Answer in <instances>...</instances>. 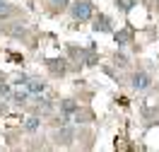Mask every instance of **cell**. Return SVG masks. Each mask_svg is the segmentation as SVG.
Wrapping results in <instances>:
<instances>
[{"mask_svg": "<svg viewBox=\"0 0 159 152\" xmlns=\"http://www.w3.org/2000/svg\"><path fill=\"white\" fill-rule=\"evenodd\" d=\"M65 61H60V65H56V61H48V68H51V72L53 75H63L65 72V65H63Z\"/></svg>", "mask_w": 159, "mask_h": 152, "instance_id": "obj_12", "label": "cell"}, {"mask_svg": "<svg viewBox=\"0 0 159 152\" xmlns=\"http://www.w3.org/2000/svg\"><path fill=\"white\" fill-rule=\"evenodd\" d=\"M113 36H116V44H118L120 48H125L130 41H133V34L130 29H120V31H113Z\"/></svg>", "mask_w": 159, "mask_h": 152, "instance_id": "obj_7", "label": "cell"}, {"mask_svg": "<svg viewBox=\"0 0 159 152\" xmlns=\"http://www.w3.org/2000/svg\"><path fill=\"white\" fill-rule=\"evenodd\" d=\"M12 90H10V85H0V97H10Z\"/></svg>", "mask_w": 159, "mask_h": 152, "instance_id": "obj_14", "label": "cell"}, {"mask_svg": "<svg viewBox=\"0 0 159 152\" xmlns=\"http://www.w3.org/2000/svg\"><path fill=\"white\" fill-rule=\"evenodd\" d=\"M39 128H41V118H36V116H31V118L24 121V131L27 133H36Z\"/></svg>", "mask_w": 159, "mask_h": 152, "instance_id": "obj_9", "label": "cell"}, {"mask_svg": "<svg viewBox=\"0 0 159 152\" xmlns=\"http://www.w3.org/2000/svg\"><path fill=\"white\" fill-rule=\"evenodd\" d=\"M135 5H138V0H116V7H118L120 12H125V15H128Z\"/></svg>", "mask_w": 159, "mask_h": 152, "instance_id": "obj_10", "label": "cell"}, {"mask_svg": "<svg viewBox=\"0 0 159 152\" xmlns=\"http://www.w3.org/2000/svg\"><path fill=\"white\" fill-rule=\"evenodd\" d=\"M70 15H72L75 22H89L92 17H94V5H92V0H75V2L70 5Z\"/></svg>", "mask_w": 159, "mask_h": 152, "instance_id": "obj_1", "label": "cell"}, {"mask_svg": "<svg viewBox=\"0 0 159 152\" xmlns=\"http://www.w3.org/2000/svg\"><path fill=\"white\" fill-rule=\"evenodd\" d=\"M24 90L29 92V94H43V92H46V82L29 77V80H27V85H24Z\"/></svg>", "mask_w": 159, "mask_h": 152, "instance_id": "obj_5", "label": "cell"}, {"mask_svg": "<svg viewBox=\"0 0 159 152\" xmlns=\"http://www.w3.org/2000/svg\"><path fill=\"white\" fill-rule=\"evenodd\" d=\"M10 15H12V5L7 2V0H0V22L7 20Z\"/></svg>", "mask_w": 159, "mask_h": 152, "instance_id": "obj_11", "label": "cell"}, {"mask_svg": "<svg viewBox=\"0 0 159 152\" xmlns=\"http://www.w3.org/2000/svg\"><path fill=\"white\" fill-rule=\"evenodd\" d=\"M130 87L135 92H147V90H152V77H149V72H145V70H138L135 75H133V82H130Z\"/></svg>", "mask_w": 159, "mask_h": 152, "instance_id": "obj_2", "label": "cell"}, {"mask_svg": "<svg viewBox=\"0 0 159 152\" xmlns=\"http://www.w3.org/2000/svg\"><path fill=\"white\" fill-rule=\"evenodd\" d=\"M77 109H80V106H77V104H75L72 99H63V101H60V113H63L68 121L72 118V113L77 111Z\"/></svg>", "mask_w": 159, "mask_h": 152, "instance_id": "obj_6", "label": "cell"}, {"mask_svg": "<svg viewBox=\"0 0 159 152\" xmlns=\"http://www.w3.org/2000/svg\"><path fill=\"white\" fill-rule=\"evenodd\" d=\"M29 97H31V94H29L27 90H17V92H12V94H10V99L15 101L17 106H24V104H29Z\"/></svg>", "mask_w": 159, "mask_h": 152, "instance_id": "obj_8", "label": "cell"}, {"mask_svg": "<svg viewBox=\"0 0 159 152\" xmlns=\"http://www.w3.org/2000/svg\"><path fill=\"white\" fill-rule=\"evenodd\" d=\"M92 29L101 31V34H111V31H113V22H111V17H106V15H97V17H94V24H92Z\"/></svg>", "mask_w": 159, "mask_h": 152, "instance_id": "obj_4", "label": "cell"}, {"mask_svg": "<svg viewBox=\"0 0 159 152\" xmlns=\"http://www.w3.org/2000/svg\"><path fill=\"white\" fill-rule=\"evenodd\" d=\"M51 5H53L56 10H65V7L70 5V0H51Z\"/></svg>", "mask_w": 159, "mask_h": 152, "instance_id": "obj_13", "label": "cell"}, {"mask_svg": "<svg viewBox=\"0 0 159 152\" xmlns=\"http://www.w3.org/2000/svg\"><path fill=\"white\" fill-rule=\"evenodd\" d=\"M53 140H56V145H70L75 140V128H70L68 123H63V128L53 133Z\"/></svg>", "mask_w": 159, "mask_h": 152, "instance_id": "obj_3", "label": "cell"}]
</instances>
